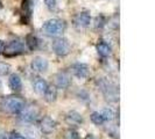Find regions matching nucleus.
Here are the masks:
<instances>
[{"label":"nucleus","instance_id":"nucleus-18","mask_svg":"<svg viewBox=\"0 0 155 139\" xmlns=\"http://www.w3.org/2000/svg\"><path fill=\"white\" fill-rule=\"evenodd\" d=\"M90 118H91V122L94 125H103V124L105 123L101 111H93L92 114H91V116H90Z\"/></svg>","mask_w":155,"mask_h":139},{"label":"nucleus","instance_id":"nucleus-7","mask_svg":"<svg viewBox=\"0 0 155 139\" xmlns=\"http://www.w3.org/2000/svg\"><path fill=\"white\" fill-rule=\"evenodd\" d=\"M91 23V15L87 11H82L76 14L74 19V26L77 29H86Z\"/></svg>","mask_w":155,"mask_h":139},{"label":"nucleus","instance_id":"nucleus-8","mask_svg":"<svg viewBox=\"0 0 155 139\" xmlns=\"http://www.w3.org/2000/svg\"><path fill=\"white\" fill-rule=\"evenodd\" d=\"M54 84L56 88H60V89H65L68 88L71 84V77L68 72H58L56 73L54 77Z\"/></svg>","mask_w":155,"mask_h":139},{"label":"nucleus","instance_id":"nucleus-16","mask_svg":"<svg viewBox=\"0 0 155 139\" xmlns=\"http://www.w3.org/2000/svg\"><path fill=\"white\" fill-rule=\"evenodd\" d=\"M111 51H112V49H111V46L107 44V43H105V42H101V43H98V45H97V52L98 54L101 56V57H109L110 54H111Z\"/></svg>","mask_w":155,"mask_h":139},{"label":"nucleus","instance_id":"nucleus-14","mask_svg":"<svg viewBox=\"0 0 155 139\" xmlns=\"http://www.w3.org/2000/svg\"><path fill=\"white\" fill-rule=\"evenodd\" d=\"M47 87H48V82H47L45 79L42 78H36L34 81H33V89L35 91V93L43 95V93L46 92Z\"/></svg>","mask_w":155,"mask_h":139},{"label":"nucleus","instance_id":"nucleus-26","mask_svg":"<svg viewBox=\"0 0 155 139\" xmlns=\"http://www.w3.org/2000/svg\"><path fill=\"white\" fill-rule=\"evenodd\" d=\"M0 86H1V82H0Z\"/></svg>","mask_w":155,"mask_h":139},{"label":"nucleus","instance_id":"nucleus-20","mask_svg":"<svg viewBox=\"0 0 155 139\" xmlns=\"http://www.w3.org/2000/svg\"><path fill=\"white\" fill-rule=\"evenodd\" d=\"M79 133L74 129H69L64 133V139H79Z\"/></svg>","mask_w":155,"mask_h":139},{"label":"nucleus","instance_id":"nucleus-15","mask_svg":"<svg viewBox=\"0 0 155 139\" xmlns=\"http://www.w3.org/2000/svg\"><path fill=\"white\" fill-rule=\"evenodd\" d=\"M43 96H45V100L48 103H53L57 99V89L55 86H48L46 89V92L43 93Z\"/></svg>","mask_w":155,"mask_h":139},{"label":"nucleus","instance_id":"nucleus-1","mask_svg":"<svg viewBox=\"0 0 155 139\" xmlns=\"http://www.w3.org/2000/svg\"><path fill=\"white\" fill-rule=\"evenodd\" d=\"M65 30V23L60 19L47 20L42 26V31L48 37H60Z\"/></svg>","mask_w":155,"mask_h":139},{"label":"nucleus","instance_id":"nucleus-12","mask_svg":"<svg viewBox=\"0 0 155 139\" xmlns=\"http://www.w3.org/2000/svg\"><path fill=\"white\" fill-rule=\"evenodd\" d=\"M65 122L71 126H79L83 123V116L81 115L78 111L71 110L65 116Z\"/></svg>","mask_w":155,"mask_h":139},{"label":"nucleus","instance_id":"nucleus-13","mask_svg":"<svg viewBox=\"0 0 155 139\" xmlns=\"http://www.w3.org/2000/svg\"><path fill=\"white\" fill-rule=\"evenodd\" d=\"M8 85H9V88L14 92H20L22 89V80H21V77L16 73H13L9 76V79H8Z\"/></svg>","mask_w":155,"mask_h":139},{"label":"nucleus","instance_id":"nucleus-6","mask_svg":"<svg viewBox=\"0 0 155 139\" xmlns=\"http://www.w3.org/2000/svg\"><path fill=\"white\" fill-rule=\"evenodd\" d=\"M19 118L26 122V123H33L38 119V116H39V110L36 107L34 106H29V107H23V109L18 114Z\"/></svg>","mask_w":155,"mask_h":139},{"label":"nucleus","instance_id":"nucleus-2","mask_svg":"<svg viewBox=\"0 0 155 139\" xmlns=\"http://www.w3.org/2000/svg\"><path fill=\"white\" fill-rule=\"evenodd\" d=\"M98 86L101 88V91L103 92L104 96L106 100H110L112 102H117L119 100V89L113 82H111L107 79L101 78L98 80Z\"/></svg>","mask_w":155,"mask_h":139},{"label":"nucleus","instance_id":"nucleus-19","mask_svg":"<svg viewBox=\"0 0 155 139\" xmlns=\"http://www.w3.org/2000/svg\"><path fill=\"white\" fill-rule=\"evenodd\" d=\"M39 43L40 42L36 36H34V35H28L27 36V45L31 50H35L39 45Z\"/></svg>","mask_w":155,"mask_h":139},{"label":"nucleus","instance_id":"nucleus-24","mask_svg":"<svg viewBox=\"0 0 155 139\" xmlns=\"http://www.w3.org/2000/svg\"><path fill=\"white\" fill-rule=\"evenodd\" d=\"M0 139H8L7 134L5 132H0Z\"/></svg>","mask_w":155,"mask_h":139},{"label":"nucleus","instance_id":"nucleus-5","mask_svg":"<svg viewBox=\"0 0 155 139\" xmlns=\"http://www.w3.org/2000/svg\"><path fill=\"white\" fill-rule=\"evenodd\" d=\"M25 51H26L25 43L20 39H13L4 48V54L6 56H18V54H23Z\"/></svg>","mask_w":155,"mask_h":139},{"label":"nucleus","instance_id":"nucleus-10","mask_svg":"<svg viewBox=\"0 0 155 139\" xmlns=\"http://www.w3.org/2000/svg\"><path fill=\"white\" fill-rule=\"evenodd\" d=\"M49 67V63L45 57L42 56H35L31 60V69L35 72H39V73H43L46 72Z\"/></svg>","mask_w":155,"mask_h":139},{"label":"nucleus","instance_id":"nucleus-22","mask_svg":"<svg viewBox=\"0 0 155 139\" xmlns=\"http://www.w3.org/2000/svg\"><path fill=\"white\" fill-rule=\"evenodd\" d=\"M11 72V66L6 63H0V76H6Z\"/></svg>","mask_w":155,"mask_h":139},{"label":"nucleus","instance_id":"nucleus-21","mask_svg":"<svg viewBox=\"0 0 155 139\" xmlns=\"http://www.w3.org/2000/svg\"><path fill=\"white\" fill-rule=\"evenodd\" d=\"M45 4H46L47 8L50 11V12H55L57 9V4L58 1L57 0H45Z\"/></svg>","mask_w":155,"mask_h":139},{"label":"nucleus","instance_id":"nucleus-9","mask_svg":"<svg viewBox=\"0 0 155 139\" xmlns=\"http://www.w3.org/2000/svg\"><path fill=\"white\" fill-rule=\"evenodd\" d=\"M71 73L77 79H86L90 74V67L84 63H75L71 66Z\"/></svg>","mask_w":155,"mask_h":139},{"label":"nucleus","instance_id":"nucleus-25","mask_svg":"<svg viewBox=\"0 0 155 139\" xmlns=\"http://www.w3.org/2000/svg\"><path fill=\"white\" fill-rule=\"evenodd\" d=\"M85 139H98V138H97V137H94L93 134H89V136H86Z\"/></svg>","mask_w":155,"mask_h":139},{"label":"nucleus","instance_id":"nucleus-23","mask_svg":"<svg viewBox=\"0 0 155 139\" xmlns=\"http://www.w3.org/2000/svg\"><path fill=\"white\" fill-rule=\"evenodd\" d=\"M8 139H26L23 136H21L20 133H14V134H12L11 136V138H8Z\"/></svg>","mask_w":155,"mask_h":139},{"label":"nucleus","instance_id":"nucleus-3","mask_svg":"<svg viewBox=\"0 0 155 139\" xmlns=\"http://www.w3.org/2000/svg\"><path fill=\"white\" fill-rule=\"evenodd\" d=\"M25 107V102L22 99L16 97V96H9L4 99L1 102V108L4 111H6L8 114H13L18 115Z\"/></svg>","mask_w":155,"mask_h":139},{"label":"nucleus","instance_id":"nucleus-11","mask_svg":"<svg viewBox=\"0 0 155 139\" xmlns=\"http://www.w3.org/2000/svg\"><path fill=\"white\" fill-rule=\"evenodd\" d=\"M55 129H56V122L51 117L46 116V117H43L41 119V122H40V130H41L42 133L49 134V133H51V132L54 131Z\"/></svg>","mask_w":155,"mask_h":139},{"label":"nucleus","instance_id":"nucleus-17","mask_svg":"<svg viewBox=\"0 0 155 139\" xmlns=\"http://www.w3.org/2000/svg\"><path fill=\"white\" fill-rule=\"evenodd\" d=\"M101 114L105 122H111V121H113L114 117H116V113L113 111V109H111V108H104L101 111Z\"/></svg>","mask_w":155,"mask_h":139},{"label":"nucleus","instance_id":"nucleus-4","mask_svg":"<svg viewBox=\"0 0 155 139\" xmlns=\"http://www.w3.org/2000/svg\"><path fill=\"white\" fill-rule=\"evenodd\" d=\"M51 49H53L55 54H57L60 57H64L70 52L71 45H70V42L67 39L56 37L51 43Z\"/></svg>","mask_w":155,"mask_h":139}]
</instances>
